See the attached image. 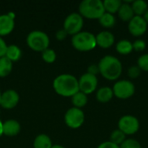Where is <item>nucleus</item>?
I'll use <instances>...</instances> for the list:
<instances>
[{
  "label": "nucleus",
  "instance_id": "f257e3e1",
  "mask_svg": "<svg viewBox=\"0 0 148 148\" xmlns=\"http://www.w3.org/2000/svg\"><path fill=\"white\" fill-rule=\"evenodd\" d=\"M53 88L58 95L65 97H72L80 91L78 80L70 74H62L56 76L53 81Z\"/></svg>",
  "mask_w": 148,
  "mask_h": 148
},
{
  "label": "nucleus",
  "instance_id": "f03ea898",
  "mask_svg": "<svg viewBox=\"0 0 148 148\" xmlns=\"http://www.w3.org/2000/svg\"><path fill=\"white\" fill-rule=\"evenodd\" d=\"M101 75L109 80L118 79L122 73V64L121 61L113 56H105L101 59L98 64Z\"/></svg>",
  "mask_w": 148,
  "mask_h": 148
},
{
  "label": "nucleus",
  "instance_id": "7ed1b4c3",
  "mask_svg": "<svg viewBox=\"0 0 148 148\" xmlns=\"http://www.w3.org/2000/svg\"><path fill=\"white\" fill-rule=\"evenodd\" d=\"M79 12L82 16L89 19H99L106 11L102 1L83 0L79 5Z\"/></svg>",
  "mask_w": 148,
  "mask_h": 148
},
{
  "label": "nucleus",
  "instance_id": "20e7f679",
  "mask_svg": "<svg viewBox=\"0 0 148 148\" xmlns=\"http://www.w3.org/2000/svg\"><path fill=\"white\" fill-rule=\"evenodd\" d=\"M73 47L79 51H89L96 47L95 36L88 31H81L72 36Z\"/></svg>",
  "mask_w": 148,
  "mask_h": 148
},
{
  "label": "nucleus",
  "instance_id": "39448f33",
  "mask_svg": "<svg viewBox=\"0 0 148 148\" xmlns=\"http://www.w3.org/2000/svg\"><path fill=\"white\" fill-rule=\"evenodd\" d=\"M26 42L31 49L42 52L49 48V37L45 32L42 30H33L29 33L26 38Z\"/></svg>",
  "mask_w": 148,
  "mask_h": 148
},
{
  "label": "nucleus",
  "instance_id": "423d86ee",
  "mask_svg": "<svg viewBox=\"0 0 148 148\" xmlns=\"http://www.w3.org/2000/svg\"><path fill=\"white\" fill-rule=\"evenodd\" d=\"M83 26V17L80 13L73 12L70 13L64 20L63 29L66 30L68 35H75L81 32Z\"/></svg>",
  "mask_w": 148,
  "mask_h": 148
},
{
  "label": "nucleus",
  "instance_id": "0eeeda50",
  "mask_svg": "<svg viewBox=\"0 0 148 148\" xmlns=\"http://www.w3.org/2000/svg\"><path fill=\"white\" fill-rule=\"evenodd\" d=\"M114 95L118 99H128L135 93V86L134 83L127 80H121L114 83L113 88Z\"/></svg>",
  "mask_w": 148,
  "mask_h": 148
},
{
  "label": "nucleus",
  "instance_id": "6e6552de",
  "mask_svg": "<svg viewBox=\"0 0 148 148\" xmlns=\"http://www.w3.org/2000/svg\"><path fill=\"white\" fill-rule=\"evenodd\" d=\"M85 120V114L81 108H71L68 109L64 115V121L68 127L70 128H78L80 127Z\"/></svg>",
  "mask_w": 148,
  "mask_h": 148
},
{
  "label": "nucleus",
  "instance_id": "1a4fd4ad",
  "mask_svg": "<svg viewBox=\"0 0 148 148\" xmlns=\"http://www.w3.org/2000/svg\"><path fill=\"white\" fill-rule=\"evenodd\" d=\"M118 127L125 135H133L139 131L140 122L135 116L124 115L119 120Z\"/></svg>",
  "mask_w": 148,
  "mask_h": 148
},
{
  "label": "nucleus",
  "instance_id": "9d476101",
  "mask_svg": "<svg viewBox=\"0 0 148 148\" xmlns=\"http://www.w3.org/2000/svg\"><path fill=\"white\" fill-rule=\"evenodd\" d=\"M79 82V90L85 95H88L93 93L98 85V79L96 75L85 73L83 74L80 79L78 80Z\"/></svg>",
  "mask_w": 148,
  "mask_h": 148
},
{
  "label": "nucleus",
  "instance_id": "9b49d317",
  "mask_svg": "<svg viewBox=\"0 0 148 148\" xmlns=\"http://www.w3.org/2000/svg\"><path fill=\"white\" fill-rule=\"evenodd\" d=\"M129 32L134 36H140L147 29V23L143 16H134L128 23Z\"/></svg>",
  "mask_w": 148,
  "mask_h": 148
},
{
  "label": "nucleus",
  "instance_id": "f8f14e48",
  "mask_svg": "<svg viewBox=\"0 0 148 148\" xmlns=\"http://www.w3.org/2000/svg\"><path fill=\"white\" fill-rule=\"evenodd\" d=\"M19 101V95L14 89H8L2 93L0 106L6 109H11L15 108Z\"/></svg>",
  "mask_w": 148,
  "mask_h": 148
},
{
  "label": "nucleus",
  "instance_id": "ddd939ff",
  "mask_svg": "<svg viewBox=\"0 0 148 148\" xmlns=\"http://www.w3.org/2000/svg\"><path fill=\"white\" fill-rule=\"evenodd\" d=\"M96 44L103 49H108L114 43V36L110 31H101L95 36Z\"/></svg>",
  "mask_w": 148,
  "mask_h": 148
},
{
  "label": "nucleus",
  "instance_id": "4468645a",
  "mask_svg": "<svg viewBox=\"0 0 148 148\" xmlns=\"http://www.w3.org/2000/svg\"><path fill=\"white\" fill-rule=\"evenodd\" d=\"M15 27V21L8 14L0 15V36L10 34Z\"/></svg>",
  "mask_w": 148,
  "mask_h": 148
},
{
  "label": "nucleus",
  "instance_id": "2eb2a0df",
  "mask_svg": "<svg viewBox=\"0 0 148 148\" xmlns=\"http://www.w3.org/2000/svg\"><path fill=\"white\" fill-rule=\"evenodd\" d=\"M21 130L20 123L16 120H8L3 123V134L6 136H16Z\"/></svg>",
  "mask_w": 148,
  "mask_h": 148
},
{
  "label": "nucleus",
  "instance_id": "dca6fc26",
  "mask_svg": "<svg viewBox=\"0 0 148 148\" xmlns=\"http://www.w3.org/2000/svg\"><path fill=\"white\" fill-rule=\"evenodd\" d=\"M117 13H118L119 17L124 22H129L135 16L132 9V6L127 3H122Z\"/></svg>",
  "mask_w": 148,
  "mask_h": 148
},
{
  "label": "nucleus",
  "instance_id": "f3484780",
  "mask_svg": "<svg viewBox=\"0 0 148 148\" xmlns=\"http://www.w3.org/2000/svg\"><path fill=\"white\" fill-rule=\"evenodd\" d=\"M114 96L113 89L109 87H102L100 89H98L96 93V99L98 101L101 103L108 102Z\"/></svg>",
  "mask_w": 148,
  "mask_h": 148
},
{
  "label": "nucleus",
  "instance_id": "a211bd4d",
  "mask_svg": "<svg viewBox=\"0 0 148 148\" xmlns=\"http://www.w3.org/2000/svg\"><path fill=\"white\" fill-rule=\"evenodd\" d=\"M33 146L34 148H51L53 145L49 136L44 134H41L36 137Z\"/></svg>",
  "mask_w": 148,
  "mask_h": 148
},
{
  "label": "nucleus",
  "instance_id": "6ab92c4d",
  "mask_svg": "<svg viewBox=\"0 0 148 148\" xmlns=\"http://www.w3.org/2000/svg\"><path fill=\"white\" fill-rule=\"evenodd\" d=\"M21 56H22V51L18 46H16L15 44H11V45L7 46L6 53H5L4 56H6L12 62L19 60Z\"/></svg>",
  "mask_w": 148,
  "mask_h": 148
},
{
  "label": "nucleus",
  "instance_id": "aec40b11",
  "mask_svg": "<svg viewBox=\"0 0 148 148\" xmlns=\"http://www.w3.org/2000/svg\"><path fill=\"white\" fill-rule=\"evenodd\" d=\"M13 62L6 56L0 57V77L7 76L12 70Z\"/></svg>",
  "mask_w": 148,
  "mask_h": 148
},
{
  "label": "nucleus",
  "instance_id": "412c9836",
  "mask_svg": "<svg viewBox=\"0 0 148 148\" xmlns=\"http://www.w3.org/2000/svg\"><path fill=\"white\" fill-rule=\"evenodd\" d=\"M131 6H132V9L134 10V13L135 16H142L145 15V13L148 10V5L147 2H145L143 0H136L134 2H133Z\"/></svg>",
  "mask_w": 148,
  "mask_h": 148
},
{
  "label": "nucleus",
  "instance_id": "4be33fe9",
  "mask_svg": "<svg viewBox=\"0 0 148 148\" xmlns=\"http://www.w3.org/2000/svg\"><path fill=\"white\" fill-rule=\"evenodd\" d=\"M116 50L121 55H128L133 51V44L128 40H121L116 44Z\"/></svg>",
  "mask_w": 148,
  "mask_h": 148
},
{
  "label": "nucleus",
  "instance_id": "5701e85b",
  "mask_svg": "<svg viewBox=\"0 0 148 148\" xmlns=\"http://www.w3.org/2000/svg\"><path fill=\"white\" fill-rule=\"evenodd\" d=\"M122 3L121 0H105L103 2L105 11L110 14H114L118 12Z\"/></svg>",
  "mask_w": 148,
  "mask_h": 148
},
{
  "label": "nucleus",
  "instance_id": "b1692460",
  "mask_svg": "<svg viewBox=\"0 0 148 148\" xmlns=\"http://www.w3.org/2000/svg\"><path fill=\"white\" fill-rule=\"evenodd\" d=\"M88 102V97L87 95H85L84 93L79 91L76 94H75L72 96V103L75 106V108H81L82 107H84Z\"/></svg>",
  "mask_w": 148,
  "mask_h": 148
},
{
  "label": "nucleus",
  "instance_id": "393cba45",
  "mask_svg": "<svg viewBox=\"0 0 148 148\" xmlns=\"http://www.w3.org/2000/svg\"><path fill=\"white\" fill-rule=\"evenodd\" d=\"M99 23H101V25H102L105 28H112L115 24L116 19H115V16L113 14L105 12L99 18Z\"/></svg>",
  "mask_w": 148,
  "mask_h": 148
},
{
  "label": "nucleus",
  "instance_id": "a878e982",
  "mask_svg": "<svg viewBox=\"0 0 148 148\" xmlns=\"http://www.w3.org/2000/svg\"><path fill=\"white\" fill-rule=\"evenodd\" d=\"M126 140V135L119 129H116L112 132L110 135V141L115 145L121 146Z\"/></svg>",
  "mask_w": 148,
  "mask_h": 148
},
{
  "label": "nucleus",
  "instance_id": "bb28decb",
  "mask_svg": "<svg viewBox=\"0 0 148 148\" xmlns=\"http://www.w3.org/2000/svg\"><path fill=\"white\" fill-rule=\"evenodd\" d=\"M42 57L43 61H45L46 62L52 63L56 59V53L54 49L48 48L42 52Z\"/></svg>",
  "mask_w": 148,
  "mask_h": 148
},
{
  "label": "nucleus",
  "instance_id": "cd10ccee",
  "mask_svg": "<svg viewBox=\"0 0 148 148\" xmlns=\"http://www.w3.org/2000/svg\"><path fill=\"white\" fill-rule=\"evenodd\" d=\"M120 148H141V145L136 140L126 139V140L120 146Z\"/></svg>",
  "mask_w": 148,
  "mask_h": 148
},
{
  "label": "nucleus",
  "instance_id": "c85d7f7f",
  "mask_svg": "<svg viewBox=\"0 0 148 148\" xmlns=\"http://www.w3.org/2000/svg\"><path fill=\"white\" fill-rule=\"evenodd\" d=\"M138 67L144 71L148 72V54H144L138 59Z\"/></svg>",
  "mask_w": 148,
  "mask_h": 148
},
{
  "label": "nucleus",
  "instance_id": "c756f323",
  "mask_svg": "<svg viewBox=\"0 0 148 148\" xmlns=\"http://www.w3.org/2000/svg\"><path fill=\"white\" fill-rule=\"evenodd\" d=\"M141 73V69L138 67V66H132L128 69L127 74L128 76L132 79H136L140 75Z\"/></svg>",
  "mask_w": 148,
  "mask_h": 148
},
{
  "label": "nucleus",
  "instance_id": "7c9ffc66",
  "mask_svg": "<svg viewBox=\"0 0 148 148\" xmlns=\"http://www.w3.org/2000/svg\"><path fill=\"white\" fill-rule=\"evenodd\" d=\"M132 44H133V49H134L136 51H143L147 46L145 41H143V40H136Z\"/></svg>",
  "mask_w": 148,
  "mask_h": 148
},
{
  "label": "nucleus",
  "instance_id": "2f4dec72",
  "mask_svg": "<svg viewBox=\"0 0 148 148\" xmlns=\"http://www.w3.org/2000/svg\"><path fill=\"white\" fill-rule=\"evenodd\" d=\"M68 36V33L66 32V30L64 29H58L56 33V37L57 40L59 41H62V40H64Z\"/></svg>",
  "mask_w": 148,
  "mask_h": 148
},
{
  "label": "nucleus",
  "instance_id": "473e14b6",
  "mask_svg": "<svg viewBox=\"0 0 148 148\" xmlns=\"http://www.w3.org/2000/svg\"><path fill=\"white\" fill-rule=\"evenodd\" d=\"M97 148H120V146L115 145L111 141H105V142L100 144Z\"/></svg>",
  "mask_w": 148,
  "mask_h": 148
},
{
  "label": "nucleus",
  "instance_id": "72a5a7b5",
  "mask_svg": "<svg viewBox=\"0 0 148 148\" xmlns=\"http://www.w3.org/2000/svg\"><path fill=\"white\" fill-rule=\"evenodd\" d=\"M6 49H7V45H6L4 40L0 36V57H3L5 56Z\"/></svg>",
  "mask_w": 148,
  "mask_h": 148
},
{
  "label": "nucleus",
  "instance_id": "f704fd0d",
  "mask_svg": "<svg viewBox=\"0 0 148 148\" xmlns=\"http://www.w3.org/2000/svg\"><path fill=\"white\" fill-rule=\"evenodd\" d=\"M87 73L91 74V75H96L98 73H100L98 65H95V64L90 65V66L88 68V72H87Z\"/></svg>",
  "mask_w": 148,
  "mask_h": 148
},
{
  "label": "nucleus",
  "instance_id": "c9c22d12",
  "mask_svg": "<svg viewBox=\"0 0 148 148\" xmlns=\"http://www.w3.org/2000/svg\"><path fill=\"white\" fill-rule=\"evenodd\" d=\"M143 17H144V19L146 20V22L147 23V24H148V10H147V12L145 13V15H144V16H143Z\"/></svg>",
  "mask_w": 148,
  "mask_h": 148
},
{
  "label": "nucleus",
  "instance_id": "e433bc0d",
  "mask_svg": "<svg viewBox=\"0 0 148 148\" xmlns=\"http://www.w3.org/2000/svg\"><path fill=\"white\" fill-rule=\"evenodd\" d=\"M3 134V122L0 120V136Z\"/></svg>",
  "mask_w": 148,
  "mask_h": 148
},
{
  "label": "nucleus",
  "instance_id": "4c0bfd02",
  "mask_svg": "<svg viewBox=\"0 0 148 148\" xmlns=\"http://www.w3.org/2000/svg\"><path fill=\"white\" fill-rule=\"evenodd\" d=\"M51 148H65V147H62V146H61V145H53Z\"/></svg>",
  "mask_w": 148,
  "mask_h": 148
},
{
  "label": "nucleus",
  "instance_id": "58836bf2",
  "mask_svg": "<svg viewBox=\"0 0 148 148\" xmlns=\"http://www.w3.org/2000/svg\"><path fill=\"white\" fill-rule=\"evenodd\" d=\"M1 95H2V93H1V91H0V100H1Z\"/></svg>",
  "mask_w": 148,
  "mask_h": 148
}]
</instances>
